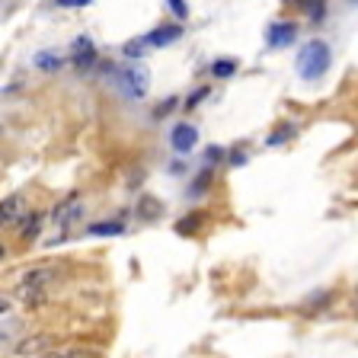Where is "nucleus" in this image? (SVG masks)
Returning a JSON list of instances; mask_svg holds the SVG:
<instances>
[{"instance_id":"obj_1","label":"nucleus","mask_w":358,"mask_h":358,"mask_svg":"<svg viewBox=\"0 0 358 358\" xmlns=\"http://www.w3.org/2000/svg\"><path fill=\"white\" fill-rule=\"evenodd\" d=\"M329 67H333V48H329V42H323V38H310L298 52V61H294L298 77L307 83L323 80V77L329 74Z\"/></svg>"},{"instance_id":"obj_2","label":"nucleus","mask_w":358,"mask_h":358,"mask_svg":"<svg viewBox=\"0 0 358 358\" xmlns=\"http://www.w3.org/2000/svg\"><path fill=\"white\" fill-rule=\"evenodd\" d=\"M112 83H119V90L128 99H141V96H148L150 74H148V67H144L141 61H125V64L115 67Z\"/></svg>"},{"instance_id":"obj_3","label":"nucleus","mask_w":358,"mask_h":358,"mask_svg":"<svg viewBox=\"0 0 358 358\" xmlns=\"http://www.w3.org/2000/svg\"><path fill=\"white\" fill-rule=\"evenodd\" d=\"M55 278H58L55 268H29V272L20 278V285H16V294H20L22 301H38L42 294L52 291Z\"/></svg>"},{"instance_id":"obj_4","label":"nucleus","mask_w":358,"mask_h":358,"mask_svg":"<svg viewBox=\"0 0 358 358\" xmlns=\"http://www.w3.org/2000/svg\"><path fill=\"white\" fill-rule=\"evenodd\" d=\"M71 64H74L80 74H87L90 67L99 64V52H96V45H93V38H87V36L74 38V45H71Z\"/></svg>"},{"instance_id":"obj_5","label":"nucleus","mask_w":358,"mask_h":358,"mask_svg":"<svg viewBox=\"0 0 358 358\" xmlns=\"http://www.w3.org/2000/svg\"><path fill=\"white\" fill-rule=\"evenodd\" d=\"M294 38H298V22H291V20H278V22H272V26L266 29V45L272 48V52L288 48Z\"/></svg>"},{"instance_id":"obj_6","label":"nucleus","mask_w":358,"mask_h":358,"mask_svg":"<svg viewBox=\"0 0 358 358\" xmlns=\"http://www.w3.org/2000/svg\"><path fill=\"white\" fill-rule=\"evenodd\" d=\"M26 215H29V211H26V195L22 192H13V195H7V199H0V227H13V224L22 221Z\"/></svg>"},{"instance_id":"obj_7","label":"nucleus","mask_w":358,"mask_h":358,"mask_svg":"<svg viewBox=\"0 0 358 358\" xmlns=\"http://www.w3.org/2000/svg\"><path fill=\"white\" fill-rule=\"evenodd\" d=\"M179 38H182V26H179V22H164V26H157L154 32H148L141 42L150 45V48H166V45L179 42Z\"/></svg>"},{"instance_id":"obj_8","label":"nucleus","mask_w":358,"mask_h":358,"mask_svg":"<svg viewBox=\"0 0 358 358\" xmlns=\"http://www.w3.org/2000/svg\"><path fill=\"white\" fill-rule=\"evenodd\" d=\"M170 144L176 154H189V150L199 144V128L189 125V122H179V125L170 131Z\"/></svg>"},{"instance_id":"obj_9","label":"nucleus","mask_w":358,"mask_h":358,"mask_svg":"<svg viewBox=\"0 0 358 358\" xmlns=\"http://www.w3.org/2000/svg\"><path fill=\"white\" fill-rule=\"evenodd\" d=\"M52 221L58 224V227H64V231H67V227H71L74 221H80V199H77V195H71L67 201H61L58 208L52 211Z\"/></svg>"},{"instance_id":"obj_10","label":"nucleus","mask_w":358,"mask_h":358,"mask_svg":"<svg viewBox=\"0 0 358 358\" xmlns=\"http://www.w3.org/2000/svg\"><path fill=\"white\" fill-rule=\"evenodd\" d=\"M90 237H122L125 234V224L122 221H96L87 227Z\"/></svg>"},{"instance_id":"obj_11","label":"nucleus","mask_w":358,"mask_h":358,"mask_svg":"<svg viewBox=\"0 0 358 358\" xmlns=\"http://www.w3.org/2000/svg\"><path fill=\"white\" fill-rule=\"evenodd\" d=\"M42 221H45L42 211H29V215L22 217V240H26V243L38 237V231H42Z\"/></svg>"},{"instance_id":"obj_12","label":"nucleus","mask_w":358,"mask_h":358,"mask_svg":"<svg viewBox=\"0 0 358 358\" xmlns=\"http://www.w3.org/2000/svg\"><path fill=\"white\" fill-rule=\"evenodd\" d=\"M237 61L234 58H217V61H211V77L215 80H231L234 74H237Z\"/></svg>"},{"instance_id":"obj_13","label":"nucleus","mask_w":358,"mask_h":358,"mask_svg":"<svg viewBox=\"0 0 358 358\" xmlns=\"http://www.w3.org/2000/svg\"><path fill=\"white\" fill-rule=\"evenodd\" d=\"M201 221H205V215H201V211H192V215H186L182 221H176V234L179 237H192V234L201 227Z\"/></svg>"},{"instance_id":"obj_14","label":"nucleus","mask_w":358,"mask_h":358,"mask_svg":"<svg viewBox=\"0 0 358 358\" xmlns=\"http://www.w3.org/2000/svg\"><path fill=\"white\" fill-rule=\"evenodd\" d=\"M32 64H36L38 71H58V67L64 64V58H61L58 52H36V58H32Z\"/></svg>"},{"instance_id":"obj_15","label":"nucleus","mask_w":358,"mask_h":358,"mask_svg":"<svg viewBox=\"0 0 358 358\" xmlns=\"http://www.w3.org/2000/svg\"><path fill=\"white\" fill-rule=\"evenodd\" d=\"M294 131H298V128L291 125V122H285V125H278L275 131L268 134V138H266V144H268V148H278V144H288L291 138H294Z\"/></svg>"},{"instance_id":"obj_16","label":"nucleus","mask_w":358,"mask_h":358,"mask_svg":"<svg viewBox=\"0 0 358 358\" xmlns=\"http://www.w3.org/2000/svg\"><path fill=\"white\" fill-rule=\"evenodd\" d=\"M211 179H215V170H211V166H208V170H201L199 176L192 179V189H189V195H192V199L205 195V192H208V186H211Z\"/></svg>"},{"instance_id":"obj_17","label":"nucleus","mask_w":358,"mask_h":358,"mask_svg":"<svg viewBox=\"0 0 358 358\" xmlns=\"http://www.w3.org/2000/svg\"><path fill=\"white\" fill-rule=\"evenodd\" d=\"M42 358H99V355L87 349H48Z\"/></svg>"},{"instance_id":"obj_18","label":"nucleus","mask_w":358,"mask_h":358,"mask_svg":"<svg viewBox=\"0 0 358 358\" xmlns=\"http://www.w3.org/2000/svg\"><path fill=\"white\" fill-rule=\"evenodd\" d=\"M138 208H141V217H148V221H157V217H160V211H164V205H160L157 199H150V195H144Z\"/></svg>"},{"instance_id":"obj_19","label":"nucleus","mask_w":358,"mask_h":358,"mask_svg":"<svg viewBox=\"0 0 358 358\" xmlns=\"http://www.w3.org/2000/svg\"><path fill=\"white\" fill-rule=\"evenodd\" d=\"M208 93H211L208 87H199V90H192V93H189V99H186V112H192L195 106L201 103V99H208Z\"/></svg>"},{"instance_id":"obj_20","label":"nucleus","mask_w":358,"mask_h":358,"mask_svg":"<svg viewBox=\"0 0 358 358\" xmlns=\"http://www.w3.org/2000/svg\"><path fill=\"white\" fill-rule=\"evenodd\" d=\"M304 13H310V20H323V16H327V3H320V0L304 3Z\"/></svg>"},{"instance_id":"obj_21","label":"nucleus","mask_w":358,"mask_h":358,"mask_svg":"<svg viewBox=\"0 0 358 358\" xmlns=\"http://www.w3.org/2000/svg\"><path fill=\"white\" fill-rule=\"evenodd\" d=\"M52 7H61V10H83V7H90V0H52Z\"/></svg>"},{"instance_id":"obj_22","label":"nucleus","mask_w":358,"mask_h":358,"mask_svg":"<svg viewBox=\"0 0 358 358\" xmlns=\"http://www.w3.org/2000/svg\"><path fill=\"white\" fill-rule=\"evenodd\" d=\"M166 7H170L173 13L179 16V20H186V16H189V3H186V0H170V3H166Z\"/></svg>"},{"instance_id":"obj_23","label":"nucleus","mask_w":358,"mask_h":358,"mask_svg":"<svg viewBox=\"0 0 358 358\" xmlns=\"http://www.w3.org/2000/svg\"><path fill=\"white\" fill-rule=\"evenodd\" d=\"M227 164H231V166H243L246 164V154H243V150H231V154H227Z\"/></svg>"},{"instance_id":"obj_24","label":"nucleus","mask_w":358,"mask_h":358,"mask_svg":"<svg viewBox=\"0 0 358 358\" xmlns=\"http://www.w3.org/2000/svg\"><path fill=\"white\" fill-rule=\"evenodd\" d=\"M221 157H224L221 148H208V166H211V170H215V164L221 160Z\"/></svg>"},{"instance_id":"obj_25","label":"nucleus","mask_w":358,"mask_h":358,"mask_svg":"<svg viewBox=\"0 0 358 358\" xmlns=\"http://www.w3.org/2000/svg\"><path fill=\"white\" fill-rule=\"evenodd\" d=\"M173 106H176V99H166V103H160V106H157V112H154V115H157V119H160V115H166V112H170L173 109Z\"/></svg>"},{"instance_id":"obj_26","label":"nucleus","mask_w":358,"mask_h":358,"mask_svg":"<svg viewBox=\"0 0 358 358\" xmlns=\"http://www.w3.org/2000/svg\"><path fill=\"white\" fill-rule=\"evenodd\" d=\"M7 310H10V301H7V298H0V317H3Z\"/></svg>"},{"instance_id":"obj_27","label":"nucleus","mask_w":358,"mask_h":358,"mask_svg":"<svg viewBox=\"0 0 358 358\" xmlns=\"http://www.w3.org/2000/svg\"><path fill=\"white\" fill-rule=\"evenodd\" d=\"M7 343V329H0V345Z\"/></svg>"},{"instance_id":"obj_28","label":"nucleus","mask_w":358,"mask_h":358,"mask_svg":"<svg viewBox=\"0 0 358 358\" xmlns=\"http://www.w3.org/2000/svg\"><path fill=\"white\" fill-rule=\"evenodd\" d=\"M3 256H7V246H3V243H0V259H3Z\"/></svg>"},{"instance_id":"obj_29","label":"nucleus","mask_w":358,"mask_h":358,"mask_svg":"<svg viewBox=\"0 0 358 358\" xmlns=\"http://www.w3.org/2000/svg\"><path fill=\"white\" fill-rule=\"evenodd\" d=\"M0 134H3V125H0Z\"/></svg>"}]
</instances>
